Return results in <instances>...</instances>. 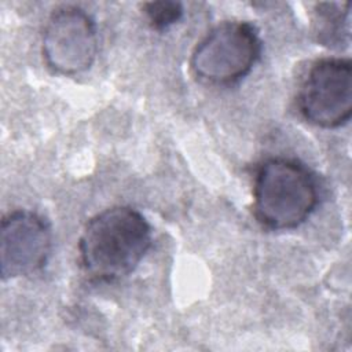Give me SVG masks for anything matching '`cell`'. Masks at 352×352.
<instances>
[{"mask_svg": "<svg viewBox=\"0 0 352 352\" xmlns=\"http://www.w3.org/2000/svg\"><path fill=\"white\" fill-rule=\"evenodd\" d=\"M349 3H319L314 8V34L319 44L342 48L349 44Z\"/></svg>", "mask_w": 352, "mask_h": 352, "instance_id": "7", "label": "cell"}, {"mask_svg": "<svg viewBox=\"0 0 352 352\" xmlns=\"http://www.w3.org/2000/svg\"><path fill=\"white\" fill-rule=\"evenodd\" d=\"M151 242V226L139 210L113 206L85 224L78 239L80 263L92 280L116 282L136 270Z\"/></svg>", "mask_w": 352, "mask_h": 352, "instance_id": "1", "label": "cell"}, {"mask_svg": "<svg viewBox=\"0 0 352 352\" xmlns=\"http://www.w3.org/2000/svg\"><path fill=\"white\" fill-rule=\"evenodd\" d=\"M318 202V183L298 161L270 158L257 169L253 210L263 226L271 230L296 228L311 216Z\"/></svg>", "mask_w": 352, "mask_h": 352, "instance_id": "2", "label": "cell"}, {"mask_svg": "<svg viewBox=\"0 0 352 352\" xmlns=\"http://www.w3.org/2000/svg\"><path fill=\"white\" fill-rule=\"evenodd\" d=\"M148 23L155 29H166L180 21L183 6L179 1H148L142 4Z\"/></svg>", "mask_w": 352, "mask_h": 352, "instance_id": "8", "label": "cell"}, {"mask_svg": "<svg viewBox=\"0 0 352 352\" xmlns=\"http://www.w3.org/2000/svg\"><path fill=\"white\" fill-rule=\"evenodd\" d=\"M261 52L257 29L246 21H224L212 28L195 45L190 66L210 84H231L243 78Z\"/></svg>", "mask_w": 352, "mask_h": 352, "instance_id": "3", "label": "cell"}, {"mask_svg": "<svg viewBox=\"0 0 352 352\" xmlns=\"http://www.w3.org/2000/svg\"><path fill=\"white\" fill-rule=\"evenodd\" d=\"M52 250V232L47 220L32 210L7 213L0 227L1 279L28 276L40 271Z\"/></svg>", "mask_w": 352, "mask_h": 352, "instance_id": "6", "label": "cell"}, {"mask_svg": "<svg viewBox=\"0 0 352 352\" xmlns=\"http://www.w3.org/2000/svg\"><path fill=\"white\" fill-rule=\"evenodd\" d=\"M47 66L62 76L87 72L98 54L94 19L77 6H62L50 15L41 38Z\"/></svg>", "mask_w": 352, "mask_h": 352, "instance_id": "5", "label": "cell"}, {"mask_svg": "<svg viewBox=\"0 0 352 352\" xmlns=\"http://www.w3.org/2000/svg\"><path fill=\"white\" fill-rule=\"evenodd\" d=\"M298 109L312 125L333 129L352 114V63L348 58H323L308 70L298 92Z\"/></svg>", "mask_w": 352, "mask_h": 352, "instance_id": "4", "label": "cell"}]
</instances>
